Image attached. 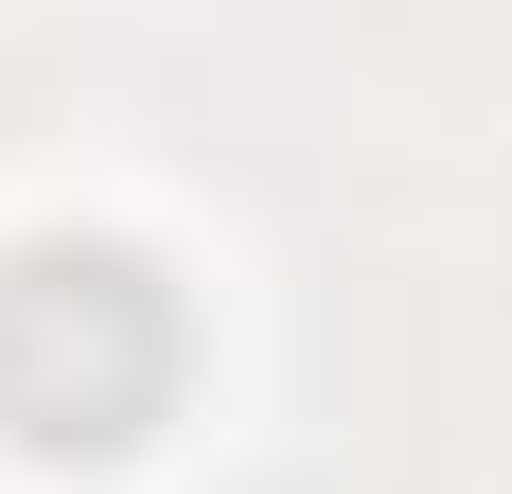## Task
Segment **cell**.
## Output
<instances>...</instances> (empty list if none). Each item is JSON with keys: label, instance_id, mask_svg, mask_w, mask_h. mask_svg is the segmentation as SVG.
Here are the masks:
<instances>
[{"label": "cell", "instance_id": "obj_1", "mask_svg": "<svg viewBox=\"0 0 512 494\" xmlns=\"http://www.w3.org/2000/svg\"><path fill=\"white\" fill-rule=\"evenodd\" d=\"M159 406H177V283L142 247H106V230L0 247V442L106 459V442H142Z\"/></svg>", "mask_w": 512, "mask_h": 494}]
</instances>
